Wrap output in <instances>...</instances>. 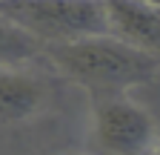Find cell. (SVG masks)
I'll list each match as a JSON object with an SVG mask.
<instances>
[{"instance_id": "4", "label": "cell", "mask_w": 160, "mask_h": 155, "mask_svg": "<svg viewBox=\"0 0 160 155\" xmlns=\"http://www.w3.org/2000/svg\"><path fill=\"white\" fill-rule=\"evenodd\" d=\"M109 32L129 46L160 57V9L143 0H103Z\"/></svg>"}, {"instance_id": "6", "label": "cell", "mask_w": 160, "mask_h": 155, "mask_svg": "<svg viewBox=\"0 0 160 155\" xmlns=\"http://www.w3.org/2000/svg\"><path fill=\"white\" fill-rule=\"evenodd\" d=\"M40 40L20 29L14 20L0 14V69H20L40 52Z\"/></svg>"}, {"instance_id": "3", "label": "cell", "mask_w": 160, "mask_h": 155, "mask_svg": "<svg viewBox=\"0 0 160 155\" xmlns=\"http://www.w3.org/2000/svg\"><path fill=\"white\" fill-rule=\"evenodd\" d=\"M160 147L154 118L126 95L97 98L89 121V155H152Z\"/></svg>"}, {"instance_id": "5", "label": "cell", "mask_w": 160, "mask_h": 155, "mask_svg": "<svg viewBox=\"0 0 160 155\" xmlns=\"http://www.w3.org/2000/svg\"><path fill=\"white\" fill-rule=\"evenodd\" d=\"M49 89L34 72L0 69V124H17L34 118L46 106Z\"/></svg>"}, {"instance_id": "1", "label": "cell", "mask_w": 160, "mask_h": 155, "mask_svg": "<svg viewBox=\"0 0 160 155\" xmlns=\"http://www.w3.org/2000/svg\"><path fill=\"white\" fill-rule=\"evenodd\" d=\"M46 55L60 75L89 89L94 101L126 95L134 86L152 83L157 75V57L129 46L114 35L46 46Z\"/></svg>"}, {"instance_id": "8", "label": "cell", "mask_w": 160, "mask_h": 155, "mask_svg": "<svg viewBox=\"0 0 160 155\" xmlns=\"http://www.w3.org/2000/svg\"><path fill=\"white\" fill-rule=\"evenodd\" d=\"M152 155H160V147H157V149H154V152H152Z\"/></svg>"}, {"instance_id": "9", "label": "cell", "mask_w": 160, "mask_h": 155, "mask_svg": "<svg viewBox=\"0 0 160 155\" xmlns=\"http://www.w3.org/2000/svg\"><path fill=\"white\" fill-rule=\"evenodd\" d=\"M0 3H3V0H0Z\"/></svg>"}, {"instance_id": "2", "label": "cell", "mask_w": 160, "mask_h": 155, "mask_svg": "<svg viewBox=\"0 0 160 155\" xmlns=\"http://www.w3.org/2000/svg\"><path fill=\"white\" fill-rule=\"evenodd\" d=\"M0 14L46 46L112 35L103 0H3Z\"/></svg>"}, {"instance_id": "7", "label": "cell", "mask_w": 160, "mask_h": 155, "mask_svg": "<svg viewBox=\"0 0 160 155\" xmlns=\"http://www.w3.org/2000/svg\"><path fill=\"white\" fill-rule=\"evenodd\" d=\"M143 3H152V6H157V9H160V0H143Z\"/></svg>"}]
</instances>
